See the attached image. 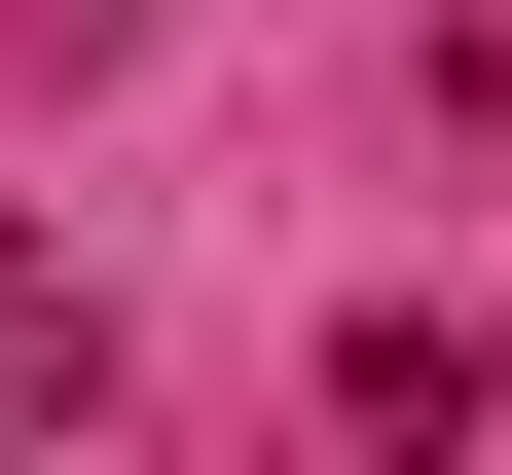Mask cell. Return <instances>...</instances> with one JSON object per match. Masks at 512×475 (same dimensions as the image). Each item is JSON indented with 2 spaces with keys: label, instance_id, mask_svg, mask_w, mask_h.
I'll return each instance as SVG.
<instances>
[{
  "label": "cell",
  "instance_id": "cell-1",
  "mask_svg": "<svg viewBox=\"0 0 512 475\" xmlns=\"http://www.w3.org/2000/svg\"><path fill=\"white\" fill-rule=\"evenodd\" d=\"M330 439H366V475H439V439H476V329H439V293H366V329H330Z\"/></svg>",
  "mask_w": 512,
  "mask_h": 475
},
{
  "label": "cell",
  "instance_id": "cell-2",
  "mask_svg": "<svg viewBox=\"0 0 512 475\" xmlns=\"http://www.w3.org/2000/svg\"><path fill=\"white\" fill-rule=\"evenodd\" d=\"M74 402H110V329L37 293V256H0V439H74Z\"/></svg>",
  "mask_w": 512,
  "mask_h": 475
}]
</instances>
